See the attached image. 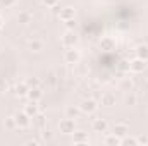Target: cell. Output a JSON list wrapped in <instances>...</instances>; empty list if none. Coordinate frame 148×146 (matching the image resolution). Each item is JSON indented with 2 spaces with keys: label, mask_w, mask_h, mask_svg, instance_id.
<instances>
[{
  "label": "cell",
  "mask_w": 148,
  "mask_h": 146,
  "mask_svg": "<svg viewBox=\"0 0 148 146\" xmlns=\"http://www.w3.org/2000/svg\"><path fill=\"white\" fill-rule=\"evenodd\" d=\"M93 127L97 129V131H105L107 129V124H105V120H102V119H98V120H95V124H93Z\"/></svg>",
  "instance_id": "ba28073f"
},
{
  "label": "cell",
  "mask_w": 148,
  "mask_h": 146,
  "mask_svg": "<svg viewBox=\"0 0 148 146\" xmlns=\"http://www.w3.org/2000/svg\"><path fill=\"white\" fill-rule=\"evenodd\" d=\"M43 2H45V3H47V5H50V7H52V5H55V3H57V0H43Z\"/></svg>",
  "instance_id": "9a60e30c"
},
{
  "label": "cell",
  "mask_w": 148,
  "mask_h": 146,
  "mask_svg": "<svg viewBox=\"0 0 148 146\" xmlns=\"http://www.w3.org/2000/svg\"><path fill=\"white\" fill-rule=\"evenodd\" d=\"M81 110L86 112V113H93V112L97 110V103H95L93 100H84L83 105H81Z\"/></svg>",
  "instance_id": "7a4b0ae2"
},
{
  "label": "cell",
  "mask_w": 148,
  "mask_h": 146,
  "mask_svg": "<svg viewBox=\"0 0 148 146\" xmlns=\"http://www.w3.org/2000/svg\"><path fill=\"white\" fill-rule=\"evenodd\" d=\"M60 19H64V21L74 19V10H71V9H64V10H60Z\"/></svg>",
  "instance_id": "52a82bcc"
},
{
  "label": "cell",
  "mask_w": 148,
  "mask_h": 146,
  "mask_svg": "<svg viewBox=\"0 0 148 146\" xmlns=\"http://www.w3.org/2000/svg\"><path fill=\"white\" fill-rule=\"evenodd\" d=\"M114 100H115V98H114V95H110V93H107V95L103 96L102 103H103L105 107H112V105H114Z\"/></svg>",
  "instance_id": "9c48e42d"
},
{
  "label": "cell",
  "mask_w": 148,
  "mask_h": 146,
  "mask_svg": "<svg viewBox=\"0 0 148 146\" xmlns=\"http://www.w3.org/2000/svg\"><path fill=\"white\" fill-rule=\"evenodd\" d=\"M60 129H62V132H73L74 131V120L73 119H66V120H62L60 122Z\"/></svg>",
  "instance_id": "3957f363"
},
{
  "label": "cell",
  "mask_w": 148,
  "mask_h": 146,
  "mask_svg": "<svg viewBox=\"0 0 148 146\" xmlns=\"http://www.w3.org/2000/svg\"><path fill=\"white\" fill-rule=\"evenodd\" d=\"M114 134H117V136H124V134H127V127H126V124H117V126L114 127Z\"/></svg>",
  "instance_id": "8992f818"
},
{
  "label": "cell",
  "mask_w": 148,
  "mask_h": 146,
  "mask_svg": "<svg viewBox=\"0 0 148 146\" xmlns=\"http://www.w3.org/2000/svg\"><path fill=\"white\" fill-rule=\"evenodd\" d=\"M77 57H79V55H77V52H74V50H67V52H66V59H67L69 62H76Z\"/></svg>",
  "instance_id": "30bf717a"
},
{
  "label": "cell",
  "mask_w": 148,
  "mask_h": 146,
  "mask_svg": "<svg viewBox=\"0 0 148 146\" xmlns=\"http://www.w3.org/2000/svg\"><path fill=\"white\" fill-rule=\"evenodd\" d=\"M76 113H77V110H76V108H73V107H71V108H67V115H76Z\"/></svg>",
  "instance_id": "5bb4252c"
},
{
  "label": "cell",
  "mask_w": 148,
  "mask_h": 146,
  "mask_svg": "<svg viewBox=\"0 0 148 146\" xmlns=\"http://www.w3.org/2000/svg\"><path fill=\"white\" fill-rule=\"evenodd\" d=\"M28 117H29L28 113L16 115V124H17V126H21V127H26V126H29V119H28Z\"/></svg>",
  "instance_id": "277c9868"
},
{
  "label": "cell",
  "mask_w": 148,
  "mask_h": 146,
  "mask_svg": "<svg viewBox=\"0 0 148 146\" xmlns=\"http://www.w3.org/2000/svg\"><path fill=\"white\" fill-rule=\"evenodd\" d=\"M2 2L7 3V5H12V3H14V0H2Z\"/></svg>",
  "instance_id": "2e32d148"
},
{
  "label": "cell",
  "mask_w": 148,
  "mask_h": 146,
  "mask_svg": "<svg viewBox=\"0 0 148 146\" xmlns=\"http://www.w3.org/2000/svg\"><path fill=\"white\" fill-rule=\"evenodd\" d=\"M138 57L141 59V60H148V46L147 45H141V46H138Z\"/></svg>",
  "instance_id": "5b68a950"
},
{
  "label": "cell",
  "mask_w": 148,
  "mask_h": 146,
  "mask_svg": "<svg viewBox=\"0 0 148 146\" xmlns=\"http://www.w3.org/2000/svg\"><path fill=\"white\" fill-rule=\"evenodd\" d=\"M129 67H131V71H133V72H141V71H143V69L147 67V60L136 59V60H134V62H133V64H131Z\"/></svg>",
  "instance_id": "6da1fadb"
},
{
  "label": "cell",
  "mask_w": 148,
  "mask_h": 146,
  "mask_svg": "<svg viewBox=\"0 0 148 146\" xmlns=\"http://www.w3.org/2000/svg\"><path fill=\"white\" fill-rule=\"evenodd\" d=\"M41 46H43V43H41V41H38V40H33V41L29 43V48H31V50H35V52L41 50Z\"/></svg>",
  "instance_id": "8fae6325"
},
{
  "label": "cell",
  "mask_w": 148,
  "mask_h": 146,
  "mask_svg": "<svg viewBox=\"0 0 148 146\" xmlns=\"http://www.w3.org/2000/svg\"><path fill=\"white\" fill-rule=\"evenodd\" d=\"M66 36H67V38H64V43H67V45H73V43H74V41H73V36H74V35H73V33H67Z\"/></svg>",
  "instance_id": "4fadbf2b"
},
{
  "label": "cell",
  "mask_w": 148,
  "mask_h": 146,
  "mask_svg": "<svg viewBox=\"0 0 148 146\" xmlns=\"http://www.w3.org/2000/svg\"><path fill=\"white\" fill-rule=\"evenodd\" d=\"M36 110H38V107H36V103L33 102V103H29V105L26 107V113H28V115H35Z\"/></svg>",
  "instance_id": "7c38bea8"
}]
</instances>
